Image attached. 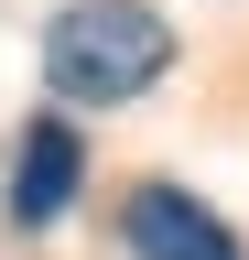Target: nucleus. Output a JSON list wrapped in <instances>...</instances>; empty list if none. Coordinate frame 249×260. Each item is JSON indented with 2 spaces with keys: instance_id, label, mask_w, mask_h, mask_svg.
I'll return each instance as SVG.
<instances>
[{
  "instance_id": "1",
  "label": "nucleus",
  "mask_w": 249,
  "mask_h": 260,
  "mask_svg": "<svg viewBox=\"0 0 249 260\" xmlns=\"http://www.w3.org/2000/svg\"><path fill=\"white\" fill-rule=\"evenodd\" d=\"M163 65H173V22L152 0H65L44 32V76L76 109H119V98L163 87Z\"/></svg>"
},
{
  "instance_id": "3",
  "label": "nucleus",
  "mask_w": 249,
  "mask_h": 260,
  "mask_svg": "<svg viewBox=\"0 0 249 260\" xmlns=\"http://www.w3.org/2000/svg\"><path fill=\"white\" fill-rule=\"evenodd\" d=\"M76 184H87V141L44 109L33 130H22V152H11V217L22 228H54V217L76 206Z\"/></svg>"
},
{
  "instance_id": "2",
  "label": "nucleus",
  "mask_w": 249,
  "mask_h": 260,
  "mask_svg": "<svg viewBox=\"0 0 249 260\" xmlns=\"http://www.w3.org/2000/svg\"><path fill=\"white\" fill-rule=\"evenodd\" d=\"M119 239H130V260H238L228 217L195 206L184 184H130L119 195Z\"/></svg>"
}]
</instances>
